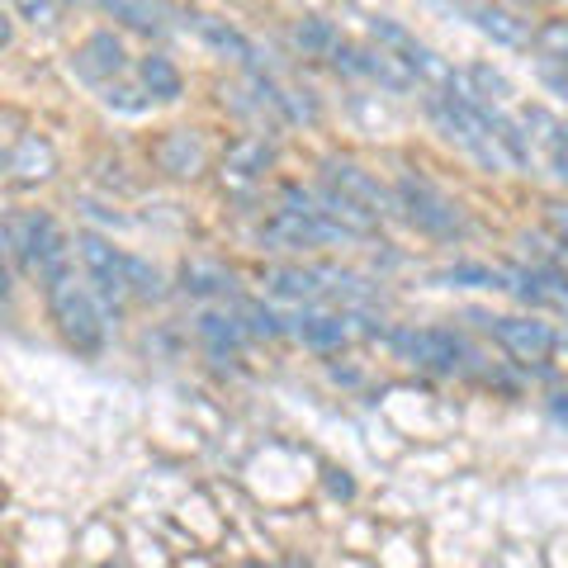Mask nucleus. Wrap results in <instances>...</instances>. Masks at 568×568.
<instances>
[{"mask_svg":"<svg viewBox=\"0 0 568 568\" xmlns=\"http://www.w3.org/2000/svg\"><path fill=\"white\" fill-rule=\"evenodd\" d=\"M265 284H271V294H280V298H317L327 290L323 271H298V265H280V271L265 275Z\"/></svg>","mask_w":568,"mask_h":568,"instance_id":"ddd939ff","label":"nucleus"},{"mask_svg":"<svg viewBox=\"0 0 568 568\" xmlns=\"http://www.w3.org/2000/svg\"><path fill=\"white\" fill-rule=\"evenodd\" d=\"M294 332H298V342H308V346H317V351H332V346L351 342V323H346V317H332V313L294 317Z\"/></svg>","mask_w":568,"mask_h":568,"instance_id":"9b49d317","label":"nucleus"},{"mask_svg":"<svg viewBox=\"0 0 568 568\" xmlns=\"http://www.w3.org/2000/svg\"><path fill=\"white\" fill-rule=\"evenodd\" d=\"M6 290H10V275H6V265H0V298H6Z\"/></svg>","mask_w":568,"mask_h":568,"instance_id":"c85d7f7f","label":"nucleus"},{"mask_svg":"<svg viewBox=\"0 0 568 568\" xmlns=\"http://www.w3.org/2000/svg\"><path fill=\"white\" fill-rule=\"evenodd\" d=\"M156 156H162V171H171V175H194L204 166V152L190 133H171L162 148H156Z\"/></svg>","mask_w":568,"mask_h":568,"instance_id":"4468645a","label":"nucleus"},{"mask_svg":"<svg viewBox=\"0 0 568 568\" xmlns=\"http://www.w3.org/2000/svg\"><path fill=\"white\" fill-rule=\"evenodd\" d=\"M394 346H398L413 365H426V369H455V365H459L455 355L465 351L450 332H394Z\"/></svg>","mask_w":568,"mask_h":568,"instance_id":"39448f33","label":"nucleus"},{"mask_svg":"<svg viewBox=\"0 0 568 568\" xmlns=\"http://www.w3.org/2000/svg\"><path fill=\"white\" fill-rule=\"evenodd\" d=\"M48 304H52V317H58V327L71 346L95 351L104 342V304L85 290V284H77L71 275L48 284Z\"/></svg>","mask_w":568,"mask_h":568,"instance_id":"f257e3e1","label":"nucleus"},{"mask_svg":"<svg viewBox=\"0 0 568 568\" xmlns=\"http://www.w3.org/2000/svg\"><path fill=\"white\" fill-rule=\"evenodd\" d=\"M237 313H242V323H246V332H252V336H280L284 332L280 317L271 308H261V304H242Z\"/></svg>","mask_w":568,"mask_h":568,"instance_id":"5701e85b","label":"nucleus"},{"mask_svg":"<svg viewBox=\"0 0 568 568\" xmlns=\"http://www.w3.org/2000/svg\"><path fill=\"white\" fill-rule=\"evenodd\" d=\"M555 223L564 227V252H568V213H564V209H555Z\"/></svg>","mask_w":568,"mask_h":568,"instance_id":"a878e982","label":"nucleus"},{"mask_svg":"<svg viewBox=\"0 0 568 568\" xmlns=\"http://www.w3.org/2000/svg\"><path fill=\"white\" fill-rule=\"evenodd\" d=\"M398 204L407 209V219H413L422 233H432V237L465 233V213H459V204H450L446 194L432 190L426 181H403L398 185Z\"/></svg>","mask_w":568,"mask_h":568,"instance_id":"f03ea898","label":"nucleus"},{"mask_svg":"<svg viewBox=\"0 0 568 568\" xmlns=\"http://www.w3.org/2000/svg\"><path fill=\"white\" fill-rule=\"evenodd\" d=\"M290 568H298V564H290Z\"/></svg>","mask_w":568,"mask_h":568,"instance_id":"c756f323","label":"nucleus"},{"mask_svg":"<svg viewBox=\"0 0 568 568\" xmlns=\"http://www.w3.org/2000/svg\"><path fill=\"white\" fill-rule=\"evenodd\" d=\"M10 43V24H6V14H0V48Z\"/></svg>","mask_w":568,"mask_h":568,"instance_id":"cd10ccee","label":"nucleus"},{"mask_svg":"<svg viewBox=\"0 0 568 568\" xmlns=\"http://www.w3.org/2000/svg\"><path fill=\"white\" fill-rule=\"evenodd\" d=\"M194 29H200V39H204L209 48L227 52V58H237L242 67H252L256 77H261V52L252 48V39H246L242 29H233L227 20H219V14H194Z\"/></svg>","mask_w":568,"mask_h":568,"instance_id":"0eeeda50","label":"nucleus"},{"mask_svg":"<svg viewBox=\"0 0 568 568\" xmlns=\"http://www.w3.org/2000/svg\"><path fill=\"white\" fill-rule=\"evenodd\" d=\"M323 181H327L332 190H342L346 200L365 204L369 213H375V219H379V213H388V209H394V194H388V190L375 181V175H369V171H361L355 162H327V166H323Z\"/></svg>","mask_w":568,"mask_h":568,"instance_id":"7ed1b4c3","label":"nucleus"},{"mask_svg":"<svg viewBox=\"0 0 568 568\" xmlns=\"http://www.w3.org/2000/svg\"><path fill=\"white\" fill-rule=\"evenodd\" d=\"M361 67H365V77H369V81L388 85V91H413V85H417V71L407 67L398 52H388V48H369V52H361Z\"/></svg>","mask_w":568,"mask_h":568,"instance_id":"9d476101","label":"nucleus"},{"mask_svg":"<svg viewBox=\"0 0 568 568\" xmlns=\"http://www.w3.org/2000/svg\"><path fill=\"white\" fill-rule=\"evenodd\" d=\"M271 148H265V142H237L233 152H227V171L233 175H261L265 166H271Z\"/></svg>","mask_w":568,"mask_h":568,"instance_id":"6ab92c4d","label":"nucleus"},{"mask_svg":"<svg viewBox=\"0 0 568 568\" xmlns=\"http://www.w3.org/2000/svg\"><path fill=\"white\" fill-rule=\"evenodd\" d=\"M317 213H323L327 223L342 227V233H351V237H355V233H369V227L379 223V219H375V213H369L365 204L346 200L342 190H323V194H317Z\"/></svg>","mask_w":568,"mask_h":568,"instance_id":"1a4fd4ad","label":"nucleus"},{"mask_svg":"<svg viewBox=\"0 0 568 568\" xmlns=\"http://www.w3.org/2000/svg\"><path fill=\"white\" fill-rule=\"evenodd\" d=\"M142 85H148L156 100H175L181 95V71H175L162 52H152V58H142Z\"/></svg>","mask_w":568,"mask_h":568,"instance_id":"f3484780","label":"nucleus"},{"mask_svg":"<svg viewBox=\"0 0 568 568\" xmlns=\"http://www.w3.org/2000/svg\"><path fill=\"white\" fill-rule=\"evenodd\" d=\"M446 280H450V284H469V290H493V284L503 280V275L488 271V265H450Z\"/></svg>","mask_w":568,"mask_h":568,"instance_id":"b1692460","label":"nucleus"},{"mask_svg":"<svg viewBox=\"0 0 568 568\" xmlns=\"http://www.w3.org/2000/svg\"><path fill=\"white\" fill-rule=\"evenodd\" d=\"M10 166L29 175V181H43V175H52V148L43 138H20V148H14Z\"/></svg>","mask_w":568,"mask_h":568,"instance_id":"dca6fc26","label":"nucleus"},{"mask_svg":"<svg viewBox=\"0 0 568 568\" xmlns=\"http://www.w3.org/2000/svg\"><path fill=\"white\" fill-rule=\"evenodd\" d=\"M123 284H129V294H138V298H162V275L138 256L123 261Z\"/></svg>","mask_w":568,"mask_h":568,"instance_id":"412c9836","label":"nucleus"},{"mask_svg":"<svg viewBox=\"0 0 568 568\" xmlns=\"http://www.w3.org/2000/svg\"><path fill=\"white\" fill-rule=\"evenodd\" d=\"M555 417H564V422H568V394H559V398H555Z\"/></svg>","mask_w":568,"mask_h":568,"instance_id":"bb28decb","label":"nucleus"},{"mask_svg":"<svg viewBox=\"0 0 568 568\" xmlns=\"http://www.w3.org/2000/svg\"><path fill=\"white\" fill-rule=\"evenodd\" d=\"M294 43L304 48V52H317V58H332V48L342 43V39H336V29L327 20H304V24L294 29Z\"/></svg>","mask_w":568,"mask_h":568,"instance_id":"aec40b11","label":"nucleus"},{"mask_svg":"<svg viewBox=\"0 0 568 568\" xmlns=\"http://www.w3.org/2000/svg\"><path fill=\"white\" fill-rule=\"evenodd\" d=\"M493 336L517 355V361H545L549 346H555V332L545 323H536V317H497Z\"/></svg>","mask_w":568,"mask_h":568,"instance_id":"20e7f679","label":"nucleus"},{"mask_svg":"<svg viewBox=\"0 0 568 568\" xmlns=\"http://www.w3.org/2000/svg\"><path fill=\"white\" fill-rule=\"evenodd\" d=\"M469 20L493 33L497 43H507V48H526L530 43V29L517 20V14H507V10H497V6H469Z\"/></svg>","mask_w":568,"mask_h":568,"instance_id":"f8f14e48","label":"nucleus"},{"mask_svg":"<svg viewBox=\"0 0 568 568\" xmlns=\"http://www.w3.org/2000/svg\"><path fill=\"white\" fill-rule=\"evenodd\" d=\"M100 6L110 10L114 20H123L129 29H138V33L162 29V20H156V10H152V0H100Z\"/></svg>","mask_w":568,"mask_h":568,"instance_id":"a211bd4d","label":"nucleus"},{"mask_svg":"<svg viewBox=\"0 0 568 568\" xmlns=\"http://www.w3.org/2000/svg\"><path fill=\"white\" fill-rule=\"evenodd\" d=\"M521 123L536 133V148L549 156V166H555L559 181H568V123H559L549 110H540V104H530L521 114Z\"/></svg>","mask_w":568,"mask_h":568,"instance_id":"423d86ee","label":"nucleus"},{"mask_svg":"<svg viewBox=\"0 0 568 568\" xmlns=\"http://www.w3.org/2000/svg\"><path fill=\"white\" fill-rule=\"evenodd\" d=\"M200 336L213 351H233V346L246 342V323H242V313H204L200 317Z\"/></svg>","mask_w":568,"mask_h":568,"instance_id":"2eb2a0df","label":"nucleus"},{"mask_svg":"<svg viewBox=\"0 0 568 568\" xmlns=\"http://www.w3.org/2000/svg\"><path fill=\"white\" fill-rule=\"evenodd\" d=\"M185 280H190L194 294H227V290H233V275L219 271V265H190Z\"/></svg>","mask_w":568,"mask_h":568,"instance_id":"4be33fe9","label":"nucleus"},{"mask_svg":"<svg viewBox=\"0 0 568 568\" xmlns=\"http://www.w3.org/2000/svg\"><path fill=\"white\" fill-rule=\"evenodd\" d=\"M540 43H545V48H555L559 58L568 62V20H555V24H545V29H540Z\"/></svg>","mask_w":568,"mask_h":568,"instance_id":"393cba45","label":"nucleus"},{"mask_svg":"<svg viewBox=\"0 0 568 568\" xmlns=\"http://www.w3.org/2000/svg\"><path fill=\"white\" fill-rule=\"evenodd\" d=\"M77 71L91 81H110L123 71V43L114 39V33H91V39L81 43L77 52Z\"/></svg>","mask_w":568,"mask_h":568,"instance_id":"6e6552de","label":"nucleus"}]
</instances>
